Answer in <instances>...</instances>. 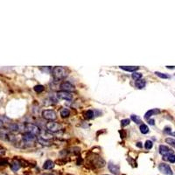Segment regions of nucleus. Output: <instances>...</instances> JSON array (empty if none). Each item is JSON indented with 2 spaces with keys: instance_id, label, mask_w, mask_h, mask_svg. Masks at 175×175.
I'll list each match as a JSON object with an SVG mask.
<instances>
[{
  "instance_id": "f257e3e1",
  "label": "nucleus",
  "mask_w": 175,
  "mask_h": 175,
  "mask_svg": "<svg viewBox=\"0 0 175 175\" xmlns=\"http://www.w3.org/2000/svg\"><path fill=\"white\" fill-rule=\"evenodd\" d=\"M52 75L54 79L57 80H61L64 79L65 77L67 75V70L62 67H54L53 70H52Z\"/></svg>"
},
{
  "instance_id": "f03ea898",
  "label": "nucleus",
  "mask_w": 175,
  "mask_h": 175,
  "mask_svg": "<svg viewBox=\"0 0 175 175\" xmlns=\"http://www.w3.org/2000/svg\"><path fill=\"white\" fill-rule=\"evenodd\" d=\"M24 130H25V132H29L31 134L34 135V136H40L41 130L39 128L37 125L33 124H25Z\"/></svg>"
},
{
  "instance_id": "7ed1b4c3",
  "label": "nucleus",
  "mask_w": 175,
  "mask_h": 175,
  "mask_svg": "<svg viewBox=\"0 0 175 175\" xmlns=\"http://www.w3.org/2000/svg\"><path fill=\"white\" fill-rule=\"evenodd\" d=\"M46 129H47V130L49 132H53V133L59 131V130L61 129V124H58V123H56V122H54V121L48 122L47 124H46Z\"/></svg>"
},
{
  "instance_id": "20e7f679",
  "label": "nucleus",
  "mask_w": 175,
  "mask_h": 175,
  "mask_svg": "<svg viewBox=\"0 0 175 175\" xmlns=\"http://www.w3.org/2000/svg\"><path fill=\"white\" fill-rule=\"evenodd\" d=\"M42 116L43 118H45L46 120H49V121H54V120L56 119V113L52 109H45L42 112Z\"/></svg>"
},
{
  "instance_id": "39448f33",
  "label": "nucleus",
  "mask_w": 175,
  "mask_h": 175,
  "mask_svg": "<svg viewBox=\"0 0 175 175\" xmlns=\"http://www.w3.org/2000/svg\"><path fill=\"white\" fill-rule=\"evenodd\" d=\"M158 170L165 175H173V172H172L171 167H170L169 165H167L166 163L159 164Z\"/></svg>"
},
{
  "instance_id": "423d86ee",
  "label": "nucleus",
  "mask_w": 175,
  "mask_h": 175,
  "mask_svg": "<svg viewBox=\"0 0 175 175\" xmlns=\"http://www.w3.org/2000/svg\"><path fill=\"white\" fill-rule=\"evenodd\" d=\"M36 139V136L31 134L29 132H25L22 135V141L24 144H32Z\"/></svg>"
},
{
  "instance_id": "0eeeda50",
  "label": "nucleus",
  "mask_w": 175,
  "mask_h": 175,
  "mask_svg": "<svg viewBox=\"0 0 175 175\" xmlns=\"http://www.w3.org/2000/svg\"><path fill=\"white\" fill-rule=\"evenodd\" d=\"M57 97L61 99V100L65 101H72L73 96L69 92H67V91H59L57 92Z\"/></svg>"
},
{
  "instance_id": "6e6552de",
  "label": "nucleus",
  "mask_w": 175,
  "mask_h": 175,
  "mask_svg": "<svg viewBox=\"0 0 175 175\" xmlns=\"http://www.w3.org/2000/svg\"><path fill=\"white\" fill-rule=\"evenodd\" d=\"M108 168L109 172L114 175H119L120 174V167L117 165H115L112 162H109L108 163Z\"/></svg>"
},
{
  "instance_id": "1a4fd4ad",
  "label": "nucleus",
  "mask_w": 175,
  "mask_h": 175,
  "mask_svg": "<svg viewBox=\"0 0 175 175\" xmlns=\"http://www.w3.org/2000/svg\"><path fill=\"white\" fill-rule=\"evenodd\" d=\"M60 88H61V91H67V92L75 90V86L68 82H63L60 85Z\"/></svg>"
},
{
  "instance_id": "9d476101",
  "label": "nucleus",
  "mask_w": 175,
  "mask_h": 175,
  "mask_svg": "<svg viewBox=\"0 0 175 175\" xmlns=\"http://www.w3.org/2000/svg\"><path fill=\"white\" fill-rule=\"evenodd\" d=\"M159 153L163 157H166L171 155V154H173V151L166 145H160L159 146Z\"/></svg>"
},
{
  "instance_id": "9b49d317",
  "label": "nucleus",
  "mask_w": 175,
  "mask_h": 175,
  "mask_svg": "<svg viewBox=\"0 0 175 175\" xmlns=\"http://www.w3.org/2000/svg\"><path fill=\"white\" fill-rule=\"evenodd\" d=\"M92 164L94 166H96L98 167H103L104 166V165H105V161H104L101 157L96 156V158H92Z\"/></svg>"
},
{
  "instance_id": "f8f14e48",
  "label": "nucleus",
  "mask_w": 175,
  "mask_h": 175,
  "mask_svg": "<svg viewBox=\"0 0 175 175\" xmlns=\"http://www.w3.org/2000/svg\"><path fill=\"white\" fill-rule=\"evenodd\" d=\"M159 112H160V110H159L158 109H150V110H148V111L145 113V118L148 120L151 116H153V115L158 114Z\"/></svg>"
},
{
  "instance_id": "ddd939ff",
  "label": "nucleus",
  "mask_w": 175,
  "mask_h": 175,
  "mask_svg": "<svg viewBox=\"0 0 175 175\" xmlns=\"http://www.w3.org/2000/svg\"><path fill=\"white\" fill-rule=\"evenodd\" d=\"M120 68H122L123 70H124V71H128V72H132L134 73L136 72L137 70L139 69V67H133V66H121L120 67Z\"/></svg>"
},
{
  "instance_id": "4468645a",
  "label": "nucleus",
  "mask_w": 175,
  "mask_h": 175,
  "mask_svg": "<svg viewBox=\"0 0 175 175\" xmlns=\"http://www.w3.org/2000/svg\"><path fill=\"white\" fill-rule=\"evenodd\" d=\"M10 167H11V169L13 172H17V171H19L20 168V164L17 160H13L12 163L10 165Z\"/></svg>"
},
{
  "instance_id": "2eb2a0df",
  "label": "nucleus",
  "mask_w": 175,
  "mask_h": 175,
  "mask_svg": "<svg viewBox=\"0 0 175 175\" xmlns=\"http://www.w3.org/2000/svg\"><path fill=\"white\" fill-rule=\"evenodd\" d=\"M54 162L52 160H49V159H48V160H46L45 163H44V165H43V168L46 169V170H49V169L54 168Z\"/></svg>"
},
{
  "instance_id": "dca6fc26",
  "label": "nucleus",
  "mask_w": 175,
  "mask_h": 175,
  "mask_svg": "<svg viewBox=\"0 0 175 175\" xmlns=\"http://www.w3.org/2000/svg\"><path fill=\"white\" fill-rule=\"evenodd\" d=\"M135 85H136V87H137V88L141 89V88H144L145 87L146 82H145V80H141V79H140V80H138V81H136Z\"/></svg>"
},
{
  "instance_id": "f3484780",
  "label": "nucleus",
  "mask_w": 175,
  "mask_h": 175,
  "mask_svg": "<svg viewBox=\"0 0 175 175\" xmlns=\"http://www.w3.org/2000/svg\"><path fill=\"white\" fill-rule=\"evenodd\" d=\"M37 140L39 141V143L41 144V145H43L49 146V145H51V144H50V141H49V140H46V139H44V138L41 137L40 136H38V137H37Z\"/></svg>"
},
{
  "instance_id": "a211bd4d",
  "label": "nucleus",
  "mask_w": 175,
  "mask_h": 175,
  "mask_svg": "<svg viewBox=\"0 0 175 175\" xmlns=\"http://www.w3.org/2000/svg\"><path fill=\"white\" fill-rule=\"evenodd\" d=\"M40 136L42 138H44V139H46V140H49V139H51V138L53 137V136H52L50 133L46 132V131H41Z\"/></svg>"
},
{
  "instance_id": "6ab92c4d",
  "label": "nucleus",
  "mask_w": 175,
  "mask_h": 175,
  "mask_svg": "<svg viewBox=\"0 0 175 175\" xmlns=\"http://www.w3.org/2000/svg\"><path fill=\"white\" fill-rule=\"evenodd\" d=\"M70 115L69 109H67V108H63L61 109V116L62 117H67Z\"/></svg>"
},
{
  "instance_id": "aec40b11",
  "label": "nucleus",
  "mask_w": 175,
  "mask_h": 175,
  "mask_svg": "<svg viewBox=\"0 0 175 175\" xmlns=\"http://www.w3.org/2000/svg\"><path fill=\"white\" fill-rule=\"evenodd\" d=\"M140 131L141 133H143V134H147L149 132V128L146 124H142L140 125Z\"/></svg>"
},
{
  "instance_id": "412c9836",
  "label": "nucleus",
  "mask_w": 175,
  "mask_h": 175,
  "mask_svg": "<svg viewBox=\"0 0 175 175\" xmlns=\"http://www.w3.org/2000/svg\"><path fill=\"white\" fill-rule=\"evenodd\" d=\"M142 76H143L142 74H141V73H138V72H134V73H132V75H131L132 79L135 81L140 80L141 78H142Z\"/></svg>"
},
{
  "instance_id": "4be33fe9",
  "label": "nucleus",
  "mask_w": 175,
  "mask_h": 175,
  "mask_svg": "<svg viewBox=\"0 0 175 175\" xmlns=\"http://www.w3.org/2000/svg\"><path fill=\"white\" fill-rule=\"evenodd\" d=\"M163 158L165 160H168L170 163H175V155L174 154H171V155H169V156L164 157Z\"/></svg>"
},
{
  "instance_id": "5701e85b",
  "label": "nucleus",
  "mask_w": 175,
  "mask_h": 175,
  "mask_svg": "<svg viewBox=\"0 0 175 175\" xmlns=\"http://www.w3.org/2000/svg\"><path fill=\"white\" fill-rule=\"evenodd\" d=\"M130 119H131L133 122H135L136 124H141V119H140V117L138 116H137V115H132V116H130Z\"/></svg>"
},
{
  "instance_id": "b1692460",
  "label": "nucleus",
  "mask_w": 175,
  "mask_h": 175,
  "mask_svg": "<svg viewBox=\"0 0 175 175\" xmlns=\"http://www.w3.org/2000/svg\"><path fill=\"white\" fill-rule=\"evenodd\" d=\"M94 116H95V114H94V111L93 110H88L87 112L85 113V116H86V118H88V119H92L93 117H94Z\"/></svg>"
},
{
  "instance_id": "393cba45",
  "label": "nucleus",
  "mask_w": 175,
  "mask_h": 175,
  "mask_svg": "<svg viewBox=\"0 0 175 175\" xmlns=\"http://www.w3.org/2000/svg\"><path fill=\"white\" fill-rule=\"evenodd\" d=\"M34 91L36 93H41L44 91V86L42 85H36L34 87Z\"/></svg>"
},
{
  "instance_id": "a878e982",
  "label": "nucleus",
  "mask_w": 175,
  "mask_h": 175,
  "mask_svg": "<svg viewBox=\"0 0 175 175\" xmlns=\"http://www.w3.org/2000/svg\"><path fill=\"white\" fill-rule=\"evenodd\" d=\"M155 74H156V75H158V77L162 78V79H168V78H170L169 75H166V74H163V73L158 72V71H156Z\"/></svg>"
},
{
  "instance_id": "bb28decb",
  "label": "nucleus",
  "mask_w": 175,
  "mask_h": 175,
  "mask_svg": "<svg viewBox=\"0 0 175 175\" xmlns=\"http://www.w3.org/2000/svg\"><path fill=\"white\" fill-rule=\"evenodd\" d=\"M166 142L167 144H169L170 145H172V147L175 148V139H173V138H171V137H167L166 139Z\"/></svg>"
},
{
  "instance_id": "cd10ccee",
  "label": "nucleus",
  "mask_w": 175,
  "mask_h": 175,
  "mask_svg": "<svg viewBox=\"0 0 175 175\" xmlns=\"http://www.w3.org/2000/svg\"><path fill=\"white\" fill-rule=\"evenodd\" d=\"M152 145H153V143L151 142V140H147L145 144V147L146 150H150V149L152 148Z\"/></svg>"
},
{
  "instance_id": "c85d7f7f",
  "label": "nucleus",
  "mask_w": 175,
  "mask_h": 175,
  "mask_svg": "<svg viewBox=\"0 0 175 175\" xmlns=\"http://www.w3.org/2000/svg\"><path fill=\"white\" fill-rule=\"evenodd\" d=\"M130 119H123V120H121V125L123 127H124V126H126V125H128L130 124Z\"/></svg>"
},
{
  "instance_id": "c756f323",
  "label": "nucleus",
  "mask_w": 175,
  "mask_h": 175,
  "mask_svg": "<svg viewBox=\"0 0 175 175\" xmlns=\"http://www.w3.org/2000/svg\"><path fill=\"white\" fill-rule=\"evenodd\" d=\"M8 164V160L6 158H0V166H6Z\"/></svg>"
},
{
  "instance_id": "7c9ffc66",
  "label": "nucleus",
  "mask_w": 175,
  "mask_h": 175,
  "mask_svg": "<svg viewBox=\"0 0 175 175\" xmlns=\"http://www.w3.org/2000/svg\"><path fill=\"white\" fill-rule=\"evenodd\" d=\"M148 124L151 125H154V120L153 119H148Z\"/></svg>"
},
{
  "instance_id": "2f4dec72",
  "label": "nucleus",
  "mask_w": 175,
  "mask_h": 175,
  "mask_svg": "<svg viewBox=\"0 0 175 175\" xmlns=\"http://www.w3.org/2000/svg\"><path fill=\"white\" fill-rule=\"evenodd\" d=\"M137 147H139V148H142V147H143L142 143H141V142H137Z\"/></svg>"
},
{
  "instance_id": "473e14b6",
  "label": "nucleus",
  "mask_w": 175,
  "mask_h": 175,
  "mask_svg": "<svg viewBox=\"0 0 175 175\" xmlns=\"http://www.w3.org/2000/svg\"><path fill=\"white\" fill-rule=\"evenodd\" d=\"M3 124H4V122L2 121L1 119H0V128H1L2 126H3Z\"/></svg>"
},
{
  "instance_id": "72a5a7b5",
  "label": "nucleus",
  "mask_w": 175,
  "mask_h": 175,
  "mask_svg": "<svg viewBox=\"0 0 175 175\" xmlns=\"http://www.w3.org/2000/svg\"><path fill=\"white\" fill-rule=\"evenodd\" d=\"M41 175H53V174H51V173H43V174H41Z\"/></svg>"
},
{
  "instance_id": "f704fd0d",
  "label": "nucleus",
  "mask_w": 175,
  "mask_h": 175,
  "mask_svg": "<svg viewBox=\"0 0 175 175\" xmlns=\"http://www.w3.org/2000/svg\"><path fill=\"white\" fill-rule=\"evenodd\" d=\"M66 175H72V174H66Z\"/></svg>"
}]
</instances>
